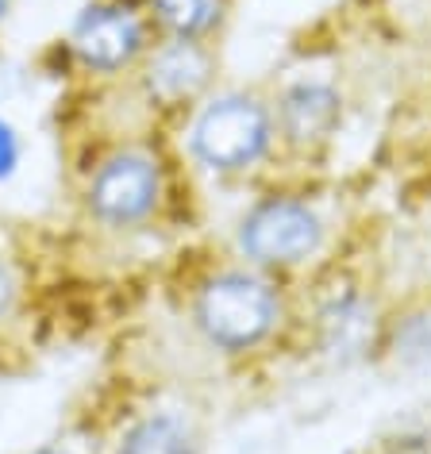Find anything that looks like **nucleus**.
<instances>
[{"mask_svg":"<svg viewBox=\"0 0 431 454\" xmlns=\"http://www.w3.org/2000/svg\"><path fill=\"white\" fill-rule=\"evenodd\" d=\"M274 105L247 89L204 97L189 123V154L212 174H247L274 151Z\"/></svg>","mask_w":431,"mask_h":454,"instance_id":"2","label":"nucleus"},{"mask_svg":"<svg viewBox=\"0 0 431 454\" xmlns=\"http://www.w3.org/2000/svg\"><path fill=\"white\" fill-rule=\"evenodd\" d=\"M381 347L401 370H431V301L396 312L381 327Z\"/></svg>","mask_w":431,"mask_h":454,"instance_id":"11","label":"nucleus"},{"mask_svg":"<svg viewBox=\"0 0 431 454\" xmlns=\"http://www.w3.org/2000/svg\"><path fill=\"white\" fill-rule=\"evenodd\" d=\"M189 324L220 355H247L278 332L281 293L255 270H212L189 293Z\"/></svg>","mask_w":431,"mask_h":454,"instance_id":"1","label":"nucleus"},{"mask_svg":"<svg viewBox=\"0 0 431 454\" xmlns=\"http://www.w3.org/2000/svg\"><path fill=\"white\" fill-rule=\"evenodd\" d=\"M24 162V139H20V128L8 116H0V181H8Z\"/></svg>","mask_w":431,"mask_h":454,"instance_id":"13","label":"nucleus"},{"mask_svg":"<svg viewBox=\"0 0 431 454\" xmlns=\"http://www.w3.org/2000/svg\"><path fill=\"white\" fill-rule=\"evenodd\" d=\"M235 239H239L247 262L263 270H289L309 262L320 251L324 220L309 200L289 197V192H270L243 212Z\"/></svg>","mask_w":431,"mask_h":454,"instance_id":"5","label":"nucleus"},{"mask_svg":"<svg viewBox=\"0 0 431 454\" xmlns=\"http://www.w3.org/2000/svg\"><path fill=\"white\" fill-rule=\"evenodd\" d=\"M158 43L143 0H85L62 51L89 77H131Z\"/></svg>","mask_w":431,"mask_h":454,"instance_id":"3","label":"nucleus"},{"mask_svg":"<svg viewBox=\"0 0 431 454\" xmlns=\"http://www.w3.org/2000/svg\"><path fill=\"white\" fill-rule=\"evenodd\" d=\"M378 335V312L366 293L358 289H339L332 293L320 312H316V339H320V350L332 355L335 362H350L362 358Z\"/></svg>","mask_w":431,"mask_h":454,"instance_id":"8","label":"nucleus"},{"mask_svg":"<svg viewBox=\"0 0 431 454\" xmlns=\"http://www.w3.org/2000/svg\"><path fill=\"white\" fill-rule=\"evenodd\" d=\"M343 123V97L332 82H293L281 89V97L274 100V128L278 139L293 146V151H316L324 146Z\"/></svg>","mask_w":431,"mask_h":454,"instance_id":"7","label":"nucleus"},{"mask_svg":"<svg viewBox=\"0 0 431 454\" xmlns=\"http://www.w3.org/2000/svg\"><path fill=\"white\" fill-rule=\"evenodd\" d=\"M158 39L212 43L228 20V0H143Z\"/></svg>","mask_w":431,"mask_h":454,"instance_id":"10","label":"nucleus"},{"mask_svg":"<svg viewBox=\"0 0 431 454\" xmlns=\"http://www.w3.org/2000/svg\"><path fill=\"white\" fill-rule=\"evenodd\" d=\"M20 301H24V281H20V270L12 266V258L0 254V327H4L20 312Z\"/></svg>","mask_w":431,"mask_h":454,"instance_id":"12","label":"nucleus"},{"mask_svg":"<svg viewBox=\"0 0 431 454\" xmlns=\"http://www.w3.org/2000/svg\"><path fill=\"white\" fill-rule=\"evenodd\" d=\"M8 12H12V0H0V24L8 20Z\"/></svg>","mask_w":431,"mask_h":454,"instance_id":"15","label":"nucleus"},{"mask_svg":"<svg viewBox=\"0 0 431 454\" xmlns=\"http://www.w3.org/2000/svg\"><path fill=\"white\" fill-rule=\"evenodd\" d=\"M85 212L100 227H143L151 223L166 204V166L151 146L120 143L100 154L82 189Z\"/></svg>","mask_w":431,"mask_h":454,"instance_id":"4","label":"nucleus"},{"mask_svg":"<svg viewBox=\"0 0 431 454\" xmlns=\"http://www.w3.org/2000/svg\"><path fill=\"white\" fill-rule=\"evenodd\" d=\"M216 82V51L212 43L192 39H158L139 70L131 74V85L139 100L154 112H185L197 108Z\"/></svg>","mask_w":431,"mask_h":454,"instance_id":"6","label":"nucleus"},{"mask_svg":"<svg viewBox=\"0 0 431 454\" xmlns=\"http://www.w3.org/2000/svg\"><path fill=\"white\" fill-rule=\"evenodd\" d=\"M116 454H204V435L181 408H151L120 431Z\"/></svg>","mask_w":431,"mask_h":454,"instance_id":"9","label":"nucleus"},{"mask_svg":"<svg viewBox=\"0 0 431 454\" xmlns=\"http://www.w3.org/2000/svg\"><path fill=\"white\" fill-rule=\"evenodd\" d=\"M35 454H77V450H70V447H59V442H54V447H39Z\"/></svg>","mask_w":431,"mask_h":454,"instance_id":"14","label":"nucleus"}]
</instances>
